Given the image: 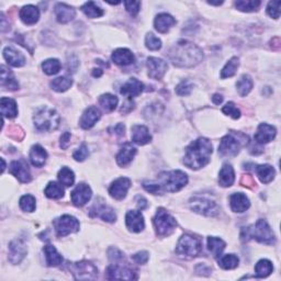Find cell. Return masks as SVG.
I'll use <instances>...</instances> for the list:
<instances>
[{
  "label": "cell",
  "instance_id": "cell-25",
  "mask_svg": "<svg viewBox=\"0 0 281 281\" xmlns=\"http://www.w3.org/2000/svg\"><path fill=\"white\" fill-rule=\"evenodd\" d=\"M75 9L66 3H57L55 6V16L60 23H68L75 18Z\"/></svg>",
  "mask_w": 281,
  "mask_h": 281
},
{
  "label": "cell",
  "instance_id": "cell-63",
  "mask_svg": "<svg viewBox=\"0 0 281 281\" xmlns=\"http://www.w3.org/2000/svg\"><path fill=\"white\" fill-rule=\"evenodd\" d=\"M212 101H213L215 105H220V103H222V101H223V97L219 95V93H215V95L212 97Z\"/></svg>",
  "mask_w": 281,
  "mask_h": 281
},
{
  "label": "cell",
  "instance_id": "cell-41",
  "mask_svg": "<svg viewBox=\"0 0 281 281\" xmlns=\"http://www.w3.org/2000/svg\"><path fill=\"white\" fill-rule=\"evenodd\" d=\"M44 194L50 199H61L64 196V188L55 181H51L50 184L46 186Z\"/></svg>",
  "mask_w": 281,
  "mask_h": 281
},
{
  "label": "cell",
  "instance_id": "cell-60",
  "mask_svg": "<svg viewBox=\"0 0 281 281\" xmlns=\"http://www.w3.org/2000/svg\"><path fill=\"white\" fill-rule=\"evenodd\" d=\"M135 201H136V205H137V208H139V210H144L147 208V205H149V203H147V200L144 198V197L137 196Z\"/></svg>",
  "mask_w": 281,
  "mask_h": 281
},
{
  "label": "cell",
  "instance_id": "cell-40",
  "mask_svg": "<svg viewBox=\"0 0 281 281\" xmlns=\"http://www.w3.org/2000/svg\"><path fill=\"white\" fill-rule=\"evenodd\" d=\"M240 66V60L239 57H232L231 60L225 64L223 70L221 71V78L225 80V78H230L234 76L236 74V71Z\"/></svg>",
  "mask_w": 281,
  "mask_h": 281
},
{
  "label": "cell",
  "instance_id": "cell-1",
  "mask_svg": "<svg viewBox=\"0 0 281 281\" xmlns=\"http://www.w3.org/2000/svg\"><path fill=\"white\" fill-rule=\"evenodd\" d=\"M170 62L177 67H194L203 60V52L199 46L186 40H180L172 46L168 54Z\"/></svg>",
  "mask_w": 281,
  "mask_h": 281
},
{
  "label": "cell",
  "instance_id": "cell-54",
  "mask_svg": "<svg viewBox=\"0 0 281 281\" xmlns=\"http://www.w3.org/2000/svg\"><path fill=\"white\" fill-rule=\"evenodd\" d=\"M280 1H270L267 7V13L271 18L278 19L280 16Z\"/></svg>",
  "mask_w": 281,
  "mask_h": 281
},
{
  "label": "cell",
  "instance_id": "cell-9",
  "mask_svg": "<svg viewBox=\"0 0 281 281\" xmlns=\"http://www.w3.org/2000/svg\"><path fill=\"white\" fill-rule=\"evenodd\" d=\"M67 266L75 279L93 280L96 279L98 276L97 267L88 260H81L78 261V263H71Z\"/></svg>",
  "mask_w": 281,
  "mask_h": 281
},
{
  "label": "cell",
  "instance_id": "cell-39",
  "mask_svg": "<svg viewBox=\"0 0 281 281\" xmlns=\"http://www.w3.org/2000/svg\"><path fill=\"white\" fill-rule=\"evenodd\" d=\"M253 86H254L253 80H251L250 76L248 75H243L240 78L239 81L236 82V88H238V91L241 97L247 96L250 90L253 89Z\"/></svg>",
  "mask_w": 281,
  "mask_h": 281
},
{
  "label": "cell",
  "instance_id": "cell-43",
  "mask_svg": "<svg viewBox=\"0 0 281 281\" xmlns=\"http://www.w3.org/2000/svg\"><path fill=\"white\" fill-rule=\"evenodd\" d=\"M81 11L90 19L99 18V17L103 16L102 9L100 7H98L93 1H88L83 4V6L81 7Z\"/></svg>",
  "mask_w": 281,
  "mask_h": 281
},
{
  "label": "cell",
  "instance_id": "cell-56",
  "mask_svg": "<svg viewBox=\"0 0 281 281\" xmlns=\"http://www.w3.org/2000/svg\"><path fill=\"white\" fill-rule=\"evenodd\" d=\"M132 258L135 263L140 265H144L147 263V260H149V253H147V251H139V253L133 255Z\"/></svg>",
  "mask_w": 281,
  "mask_h": 281
},
{
  "label": "cell",
  "instance_id": "cell-49",
  "mask_svg": "<svg viewBox=\"0 0 281 281\" xmlns=\"http://www.w3.org/2000/svg\"><path fill=\"white\" fill-rule=\"evenodd\" d=\"M36 198L31 195L23 196L20 199V208L26 212H33L36 210Z\"/></svg>",
  "mask_w": 281,
  "mask_h": 281
},
{
  "label": "cell",
  "instance_id": "cell-13",
  "mask_svg": "<svg viewBox=\"0 0 281 281\" xmlns=\"http://www.w3.org/2000/svg\"><path fill=\"white\" fill-rule=\"evenodd\" d=\"M9 171H10V174L16 177L19 181L23 182V184L30 182V180H31L30 169H29L28 162L24 160L13 161L10 164V168H9Z\"/></svg>",
  "mask_w": 281,
  "mask_h": 281
},
{
  "label": "cell",
  "instance_id": "cell-58",
  "mask_svg": "<svg viewBox=\"0 0 281 281\" xmlns=\"http://www.w3.org/2000/svg\"><path fill=\"white\" fill-rule=\"evenodd\" d=\"M71 144V133L65 132L61 136V147L63 150H66Z\"/></svg>",
  "mask_w": 281,
  "mask_h": 281
},
{
  "label": "cell",
  "instance_id": "cell-42",
  "mask_svg": "<svg viewBox=\"0 0 281 281\" xmlns=\"http://www.w3.org/2000/svg\"><path fill=\"white\" fill-rule=\"evenodd\" d=\"M236 8L243 12H254L257 11L260 7V1L258 0H239L235 2Z\"/></svg>",
  "mask_w": 281,
  "mask_h": 281
},
{
  "label": "cell",
  "instance_id": "cell-44",
  "mask_svg": "<svg viewBox=\"0 0 281 281\" xmlns=\"http://www.w3.org/2000/svg\"><path fill=\"white\" fill-rule=\"evenodd\" d=\"M72 85H73V80L68 77H58L51 82L52 89L57 92H64L68 90L72 87Z\"/></svg>",
  "mask_w": 281,
  "mask_h": 281
},
{
  "label": "cell",
  "instance_id": "cell-3",
  "mask_svg": "<svg viewBox=\"0 0 281 281\" xmlns=\"http://www.w3.org/2000/svg\"><path fill=\"white\" fill-rule=\"evenodd\" d=\"M241 240L244 241H248L249 240H256L261 244L274 245L276 243V238L274 232L271 231L267 221L259 219L256 224L250 225L248 228H244L241 230Z\"/></svg>",
  "mask_w": 281,
  "mask_h": 281
},
{
  "label": "cell",
  "instance_id": "cell-24",
  "mask_svg": "<svg viewBox=\"0 0 281 281\" xmlns=\"http://www.w3.org/2000/svg\"><path fill=\"white\" fill-rule=\"evenodd\" d=\"M136 154V149L133 146L131 143H125L120 150L119 154L117 155V162L121 167H125L134 159Z\"/></svg>",
  "mask_w": 281,
  "mask_h": 281
},
{
  "label": "cell",
  "instance_id": "cell-12",
  "mask_svg": "<svg viewBox=\"0 0 281 281\" xmlns=\"http://www.w3.org/2000/svg\"><path fill=\"white\" fill-rule=\"evenodd\" d=\"M107 278L108 279H125V280H134L137 279V276L134 271L127 266H123L121 264H112L107 268Z\"/></svg>",
  "mask_w": 281,
  "mask_h": 281
},
{
  "label": "cell",
  "instance_id": "cell-2",
  "mask_svg": "<svg viewBox=\"0 0 281 281\" xmlns=\"http://www.w3.org/2000/svg\"><path fill=\"white\" fill-rule=\"evenodd\" d=\"M212 152H213V147H212L211 141L205 137H199L186 149L184 164L188 168L195 170L200 169L209 164Z\"/></svg>",
  "mask_w": 281,
  "mask_h": 281
},
{
  "label": "cell",
  "instance_id": "cell-59",
  "mask_svg": "<svg viewBox=\"0 0 281 281\" xmlns=\"http://www.w3.org/2000/svg\"><path fill=\"white\" fill-rule=\"evenodd\" d=\"M10 136L14 137L16 140H22L23 136H24V133L21 130V127L13 126V127H11V130H10Z\"/></svg>",
  "mask_w": 281,
  "mask_h": 281
},
{
  "label": "cell",
  "instance_id": "cell-30",
  "mask_svg": "<svg viewBox=\"0 0 281 281\" xmlns=\"http://www.w3.org/2000/svg\"><path fill=\"white\" fill-rule=\"evenodd\" d=\"M3 57L8 62V64H10L13 67H21L26 64V57L23 56V54L14 50L13 47L8 46L4 48Z\"/></svg>",
  "mask_w": 281,
  "mask_h": 281
},
{
  "label": "cell",
  "instance_id": "cell-16",
  "mask_svg": "<svg viewBox=\"0 0 281 281\" xmlns=\"http://www.w3.org/2000/svg\"><path fill=\"white\" fill-rule=\"evenodd\" d=\"M131 187V180L125 177H121L112 182V185L109 188V194L113 199L122 200L125 198L127 190Z\"/></svg>",
  "mask_w": 281,
  "mask_h": 281
},
{
  "label": "cell",
  "instance_id": "cell-48",
  "mask_svg": "<svg viewBox=\"0 0 281 281\" xmlns=\"http://www.w3.org/2000/svg\"><path fill=\"white\" fill-rule=\"evenodd\" d=\"M58 180H60L62 185L71 187L74 185V181H75V175H74L73 170H71L68 167H63V168L58 171Z\"/></svg>",
  "mask_w": 281,
  "mask_h": 281
},
{
  "label": "cell",
  "instance_id": "cell-50",
  "mask_svg": "<svg viewBox=\"0 0 281 281\" xmlns=\"http://www.w3.org/2000/svg\"><path fill=\"white\" fill-rule=\"evenodd\" d=\"M146 47L151 51H159L161 47V41L159 38H156L153 33H149L145 38Z\"/></svg>",
  "mask_w": 281,
  "mask_h": 281
},
{
  "label": "cell",
  "instance_id": "cell-7",
  "mask_svg": "<svg viewBox=\"0 0 281 281\" xmlns=\"http://www.w3.org/2000/svg\"><path fill=\"white\" fill-rule=\"evenodd\" d=\"M153 221H154L156 234L161 236V238L169 236L172 232L175 231L177 226L176 219L162 208H160L157 210L155 218Z\"/></svg>",
  "mask_w": 281,
  "mask_h": 281
},
{
  "label": "cell",
  "instance_id": "cell-10",
  "mask_svg": "<svg viewBox=\"0 0 281 281\" xmlns=\"http://www.w3.org/2000/svg\"><path fill=\"white\" fill-rule=\"evenodd\" d=\"M190 206L197 213L205 216H215L220 211L215 201L205 198V197H194L190 200Z\"/></svg>",
  "mask_w": 281,
  "mask_h": 281
},
{
  "label": "cell",
  "instance_id": "cell-23",
  "mask_svg": "<svg viewBox=\"0 0 281 281\" xmlns=\"http://www.w3.org/2000/svg\"><path fill=\"white\" fill-rule=\"evenodd\" d=\"M230 205L232 211L239 212H245L250 206V202L248 200L247 197L241 192H236L230 197Z\"/></svg>",
  "mask_w": 281,
  "mask_h": 281
},
{
  "label": "cell",
  "instance_id": "cell-51",
  "mask_svg": "<svg viewBox=\"0 0 281 281\" xmlns=\"http://www.w3.org/2000/svg\"><path fill=\"white\" fill-rule=\"evenodd\" d=\"M192 88H194V83L189 80H184L177 86L176 93L178 96H189L192 91Z\"/></svg>",
  "mask_w": 281,
  "mask_h": 281
},
{
  "label": "cell",
  "instance_id": "cell-37",
  "mask_svg": "<svg viewBox=\"0 0 281 281\" xmlns=\"http://www.w3.org/2000/svg\"><path fill=\"white\" fill-rule=\"evenodd\" d=\"M225 241L219 238H214V236H210L208 238V248L211 251L213 257L218 258L222 255V251L225 248Z\"/></svg>",
  "mask_w": 281,
  "mask_h": 281
},
{
  "label": "cell",
  "instance_id": "cell-55",
  "mask_svg": "<svg viewBox=\"0 0 281 281\" xmlns=\"http://www.w3.org/2000/svg\"><path fill=\"white\" fill-rule=\"evenodd\" d=\"M124 6L126 11L129 12L132 17H136L140 11L141 2L140 1H124Z\"/></svg>",
  "mask_w": 281,
  "mask_h": 281
},
{
  "label": "cell",
  "instance_id": "cell-26",
  "mask_svg": "<svg viewBox=\"0 0 281 281\" xmlns=\"http://www.w3.org/2000/svg\"><path fill=\"white\" fill-rule=\"evenodd\" d=\"M20 19L24 24H28V26L36 24L39 21V19H40L39 8L32 6V4L24 6L20 10Z\"/></svg>",
  "mask_w": 281,
  "mask_h": 281
},
{
  "label": "cell",
  "instance_id": "cell-64",
  "mask_svg": "<svg viewBox=\"0 0 281 281\" xmlns=\"http://www.w3.org/2000/svg\"><path fill=\"white\" fill-rule=\"evenodd\" d=\"M92 75L95 77H100L102 75V72H101V70H99V68H98V70H93Z\"/></svg>",
  "mask_w": 281,
  "mask_h": 281
},
{
  "label": "cell",
  "instance_id": "cell-15",
  "mask_svg": "<svg viewBox=\"0 0 281 281\" xmlns=\"http://www.w3.org/2000/svg\"><path fill=\"white\" fill-rule=\"evenodd\" d=\"M147 68H149V76L152 80H160L164 77L168 65L161 58L149 57L147 58Z\"/></svg>",
  "mask_w": 281,
  "mask_h": 281
},
{
  "label": "cell",
  "instance_id": "cell-46",
  "mask_svg": "<svg viewBox=\"0 0 281 281\" xmlns=\"http://www.w3.org/2000/svg\"><path fill=\"white\" fill-rule=\"evenodd\" d=\"M240 259L236 255L234 254H228L222 257L219 260V266L222 269L225 270H230V269H234L239 266Z\"/></svg>",
  "mask_w": 281,
  "mask_h": 281
},
{
  "label": "cell",
  "instance_id": "cell-32",
  "mask_svg": "<svg viewBox=\"0 0 281 281\" xmlns=\"http://www.w3.org/2000/svg\"><path fill=\"white\" fill-rule=\"evenodd\" d=\"M30 160L33 166L42 167L47 160V153L41 145H33L30 151Z\"/></svg>",
  "mask_w": 281,
  "mask_h": 281
},
{
  "label": "cell",
  "instance_id": "cell-45",
  "mask_svg": "<svg viewBox=\"0 0 281 281\" xmlns=\"http://www.w3.org/2000/svg\"><path fill=\"white\" fill-rule=\"evenodd\" d=\"M118 98L116 96L111 95V93H106V95H102L99 98V103L100 106L105 109L106 111H113L118 106Z\"/></svg>",
  "mask_w": 281,
  "mask_h": 281
},
{
  "label": "cell",
  "instance_id": "cell-35",
  "mask_svg": "<svg viewBox=\"0 0 281 281\" xmlns=\"http://www.w3.org/2000/svg\"><path fill=\"white\" fill-rule=\"evenodd\" d=\"M235 174L233 167L229 164H225L222 167L219 175V184L222 187H231L234 184Z\"/></svg>",
  "mask_w": 281,
  "mask_h": 281
},
{
  "label": "cell",
  "instance_id": "cell-17",
  "mask_svg": "<svg viewBox=\"0 0 281 281\" xmlns=\"http://www.w3.org/2000/svg\"><path fill=\"white\" fill-rule=\"evenodd\" d=\"M91 196H92V191L90 189V187L86 184H80L73 190L71 198L74 205L82 206L90 200Z\"/></svg>",
  "mask_w": 281,
  "mask_h": 281
},
{
  "label": "cell",
  "instance_id": "cell-28",
  "mask_svg": "<svg viewBox=\"0 0 281 281\" xmlns=\"http://www.w3.org/2000/svg\"><path fill=\"white\" fill-rule=\"evenodd\" d=\"M175 24V18L171 17L168 13H160L159 16H156L154 21L156 31H159L160 33H167L169 31V29L174 27Z\"/></svg>",
  "mask_w": 281,
  "mask_h": 281
},
{
  "label": "cell",
  "instance_id": "cell-61",
  "mask_svg": "<svg viewBox=\"0 0 281 281\" xmlns=\"http://www.w3.org/2000/svg\"><path fill=\"white\" fill-rule=\"evenodd\" d=\"M112 130L115 131V133H116V134H118V135H124L125 127H124V125L121 124V123H119V124H117L116 126H113Z\"/></svg>",
  "mask_w": 281,
  "mask_h": 281
},
{
  "label": "cell",
  "instance_id": "cell-29",
  "mask_svg": "<svg viewBox=\"0 0 281 281\" xmlns=\"http://www.w3.org/2000/svg\"><path fill=\"white\" fill-rule=\"evenodd\" d=\"M111 58L113 62L121 66L130 65V64L134 63L135 60L134 54L130 50H127V48H118V50L112 53Z\"/></svg>",
  "mask_w": 281,
  "mask_h": 281
},
{
  "label": "cell",
  "instance_id": "cell-14",
  "mask_svg": "<svg viewBox=\"0 0 281 281\" xmlns=\"http://www.w3.org/2000/svg\"><path fill=\"white\" fill-rule=\"evenodd\" d=\"M89 214L91 218H96V216H98V218H101L103 221L109 222V223H112V222H115L117 220L116 212L111 206L97 201L89 210Z\"/></svg>",
  "mask_w": 281,
  "mask_h": 281
},
{
  "label": "cell",
  "instance_id": "cell-22",
  "mask_svg": "<svg viewBox=\"0 0 281 281\" xmlns=\"http://www.w3.org/2000/svg\"><path fill=\"white\" fill-rule=\"evenodd\" d=\"M144 90V85L143 82L140 81L136 78H131V80H127L124 85L121 87V95L126 96L127 98H135L137 96H140L142 91Z\"/></svg>",
  "mask_w": 281,
  "mask_h": 281
},
{
  "label": "cell",
  "instance_id": "cell-19",
  "mask_svg": "<svg viewBox=\"0 0 281 281\" xmlns=\"http://www.w3.org/2000/svg\"><path fill=\"white\" fill-rule=\"evenodd\" d=\"M125 223L127 229L133 232V233H140V232L144 230L145 226L143 214L140 211L136 210H132L127 212L125 216Z\"/></svg>",
  "mask_w": 281,
  "mask_h": 281
},
{
  "label": "cell",
  "instance_id": "cell-18",
  "mask_svg": "<svg viewBox=\"0 0 281 281\" xmlns=\"http://www.w3.org/2000/svg\"><path fill=\"white\" fill-rule=\"evenodd\" d=\"M28 249L26 245L20 240H14L9 244V261L11 264L17 265L21 263V260L26 257Z\"/></svg>",
  "mask_w": 281,
  "mask_h": 281
},
{
  "label": "cell",
  "instance_id": "cell-36",
  "mask_svg": "<svg viewBox=\"0 0 281 281\" xmlns=\"http://www.w3.org/2000/svg\"><path fill=\"white\" fill-rule=\"evenodd\" d=\"M255 171L257 174L259 180L263 184H269L270 181H273L276 175V170L273 166L270 165H258L255 167Z\"/></svg>",
  "mask_w": 281,
  "mask_h": 281
},
{
  "label": "cell",
  "instance_id": "cell-31",
  "mask_svg": "<svg viewBox=\"0 0 281 281\" xmlns=\"http://www.w3.org/2000/svg\"><path fill=\"white\" fill-rule=\"evenodd\" d=\"M44 254H45V259L48 267H57L63 263L62 255L51 244H47L44 247Z\"/></svg>",
  "mask_w": 281,
  "mask_h": 281
},
{
  "label": "cell",
  "instance_id": "cell-27",
  "mask_svg": "<svg viewBox=\"0 0 281 281\" xmlns=\"http://www.w3.org/2000/svg\"><path fill=\"white\" fill-rule=\"evenodd\" d=\"M132 141L137 145L149 144L152 141L150 131L144 125H134L132 127Z\"/></svg>",
  "mask_w": 281,
  "mask_h": 281
},
{
  "label": "cell",
  "instance_id": "cell-38",
  "mask_svg": "<svg viewBox=\"0 0 281 281\" xmlns=\"http://www.w3.org/2000/svg\"><path fill=\"white\" fill-rule=\"evenodd\" d=\"M274 266L268 259H261L255 266V274L257 278H266L273 273Z\"/></svg>",
  "mask_w": 281,
  "mask_h": 281
},
{
  "label": "cell",
  "instance_id": "cell-33",
  "mask_svg": "<svg viewBox=\"0 0 281 281\" xmlns=\"http://www.w3.org/2000/svg\"><path fill=\"white\" fill-rule=\"evenodd\" d=\"M1 87L7 90H17L19 88V83L14 78L13 74L10 70H8L6 66H1Z\"/></svg>",
  "mask_w": 281,
  "mask_h": 281
},
{
  "label": "cell",
  "instance_id": "cell-4",
  "mask_svg": "<svg viewBox=\"0 0 281 281\" xmlns=\"http://www.w3.org/2000/svg\"><path fill=\"white\" fill-rule=\"evenodd\" d=\"M248 143V136L241 132H231L221 140L219 154L223 157H235Z\"/></svg>",
  "mask_w": 281,
  "mask_h": 281
},
{
  "label": "cell",
  "instance_id": "cell-62",
  "mask_svg": "<svg viewBox=\"0 0 281 281\" xmlns=\"http://www.w3.org/2000/svg\"><path fill=\"white\" fill-rule=\"evenodd\" d=\"M271 48H273L274 51H279L280 50V39L278 37L274 38L273 40H271Z\"/></svg>",
  "mask_w": 281,
  "mask_h": 281
},
{
  "label": "cell",
  "instance_id": "cell-11",
  "mask_svg": "<svg viewBox=\"0 0 281 281\" xmlns=\"http://www.w3.org/2000/svg\"><path fill=\"white\" fill-rule=\"evenodd\" d=\"M54 229L58 238H64L71 233H75L80 230V222L72 215H62L61 218L53 221Z\"/></svg>",
  "mask_w": 281,
  "mask_h": 281
},
{
  "label": "cell",
  "instance_id": "cell-20",
  "mask_svg": "<svg viewBox=\"0 0 281 281\" xmlns=\"http://www.w3.org/2000/svg\"><path fill=\"white\" fill-rule=\"evenodd\" d=\"M100 118H101V112L97 107L95 106L88 107L85 112L82 113L80 124L83 130L91 129V127L100 120Z\"/></svg>",
  "mask_w": 281,
  "mask_h": 281
},
{
  "label": "cell",
  "instance_id": "cell-47",
  "mask_svg": "<svg viewBox=\"0 0 281 281\" xmlns=\"http://www.w3.org/2000/svg\"><path fill=\"white\" fill-rule=\"evenodd\" d=\"M61 62L56 58H50V60L44 61L42 64V68L46 75H55L61 71Z\"/></svg>",
  "mask_w": 281,
  "mask_h": 281
},
{
  "label": "cell",
  "instance_id": "cell-34",
  "mask_svg": "<svg viewBox=\"0 0 281 281\" xmlns=\"http://www.w3.org/2000/svg\"><path fill=\"white\" fill-rule=\"evenodd\" d=\"M0 107H1V113L3 118H8V119H13L18 115V108L17 103L13 99L10 98H1V102H0Z\"/></svg>",
  "mask_w": 281,
  "mask_h": 281
},
{
  "label": "cell",
  "instance_id": "cell-52",
  "mask_svg": "<svg viewBox=\"0 0 281 281\" xmlns=\"http://www.w3.org/2000/svg\"><path fill=\"white\" fill-rule=\"evenodd\" d=\"M222 112L225 113L226 116L232 117L235 120L240 119V117H241V111L235 107L233 102L226 103V105L223 107V109H222Z\"/></svg>",
  "mask_w": 281,
  "mask_h": 281
},
{
  "label": "cell",
  "instance_id": "cell-8",
  "mask_svg": "<svg viewBox=\"0 0 281 281\" xmlns=\"http://www.w3.org/2000/svg\"><path fill=\"white\" fill-rule=\"evenodd\" d=\"M176 253L185 257H197L202 253V241L192 235H184L178 241Z\"/></svg>",
  "mask_w": 281,
  "mask_h": 281
},
{
  "label": "cell",
  "instance_id": "cell-6",
  "mask_svg": "<svg viewBox=\"0 0 281 281\" xmlns=\"http://www.w3.org/2000/svg\"><path fill=\"white\" fill-rule=\"evenodd\" d=\"M161 191L177 192L184 188L188 182V177L181 170H172L168 172H162L157 178Z\"/></svg>",
  "mask_w": 281,
  "mask_h": 281
},
{
  "label": "cell",
  "instance_id": "cell-5",
  "mask_svg": "<svg viewBox=\"0 0 281 281\" xmlns=\"http://www.w3.org/2000/svg\"><path fill=\"white\" fill-rule=\"evenodd\" d=\"M34 126L40 132L55 131L60 125L61 118L58 113L51 108H40L33 117Z\"/></svg>",
  "mask_w": 281,
  "mask_h": 281
},
{
  "label": "cell",
  "instance_id": "cell-21",
  "mask_svg": "<svg viewBox=\"0 0 281 281\" xmlns=\"http://www.w3.org/2000/svg\"><path fill=\"white\" fill-rule=\"evenodd\" d=\"M276 134H277V130L275 126L269 125L267 123H261L255 134V141L258 144H267L275 139Z\"/></svg>",
  "mask_w": 281,
  "mask_h": 281
},
{
  "label": "cell",
  "instance_id": "cell-57",
  "mask_svg": "<svg viewBox=\"0 0 281 281\" xmlns=\"http://www.w3.org/2000/svg\"><path fill=\"white\" fill-rule=\"evenodd\" d=\"M241 184L245 187H248V188H253V187L256 186V182L250 175H244L243 177H241Z\"/></svg>",
  "mask_w": 281,
  "mask_h": 281
},
{
  "label": "cell",
  "instance_id": "cell-53",
  "mask_svg": "<svg viewBox=\"0 0 281 281\" xmlns=\"http://www.w3.org/2000/svg\"><path fill=\"white\" fill-rule=\"evenodd\" d=\"M88 156H89V151H88V147L85 144H82L80 149H77L73 154L74 160L77 161H83Z\"/></svg>",
  "mask_w": 281,
  "mask_h": 281
}]
</instances>
